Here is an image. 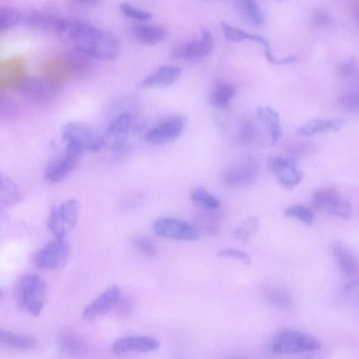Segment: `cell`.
Here are the masks:
<instances>
[{
	"mask_svg": "<svg viewBox=\"0 0 359 359\" xmlns=\"http://www.w3.org/2000/svg\"><path fill=\"white\" fill-rule=\"evenodd\" d=\"M14 296L18 306L30 314H40L48 298V286L40 276L33 273L23 275L17 281Z\"/></svg>",
	"mask_w": 359,
	"mask_h": 359,
	"instance_id": "1",
	"label": "cell"
},
{
	"mask_svg": "<svg viewBox=\"0 0 359 359\" xmlns=\"http://www.w3.org/2000/svg\"><path fill=\"white\" fill-rule=\"evenodd\" d=\"M62 132L65 149L79 155L86 150L97 152L106 144L102 135L81 122L72 121L67 123Z\"/></svg>",
	"mask_w": 359,
	"mask_h": 359,
	"instance_id": "2",
	"label": "cell"
},
{
	"mask_svg": "<svg viewBox=\"0 0 359 359\" xmlns=\"http://www.w3.org/2000/svg\"><path fill=\"white\" fill-rule=\"evenodd\" d=\"M73 48L83 52L91 58L111 60L120 52V42L112 33L95 27L81 45Z\"/></svg>",
	"mask_w": 359,
	"mask_h": 359,
	"instance_id": "3",
	"label": "cell"
},
{
	"mask_svg": "<svg viewBox=\"0 0 359 359\" xmlns=\"http://www.w3.org/2000/svg\"><path fill=\"white\" fill-rule=\"evenodd\" d=\"M79 215V203L72 198L60 206H53L50 212L48 226L56 239H65L76 226Z\"/></svg>",
	"mask_w": 359,
	"mask_h": 359,
	"instance_id": "4",
	"label": "cell"
},
{
	"mask_svg": "<svg viewBox=\"0 0 359 359\" xmlns=\"http://www.w3.org/2000/svg\"><path fill=\"white\" fill-rule=\"evenodd\" d=\"M320 344L318 339L299 331L285 329L274 337L271 348L282 354L311 352L318 350Z\"/></svg>",
	"mask_w": 359,
	"mask_h": 359,
	"instance_id": "5",
	"label": "cell"
},
{
	"mask_svg": "<svg viewBox=\"0 0 359 359\" xmlns=\"http://www.w3.org/2000/svg\"><path fill=\"white\" fill-rule=\"evenodd\" d=\"M27 99L37 103H48L54 100L60 93L58 82L46 75L25 76L18 87Z\"/></svg>",
	"mask_w": 359,
	"mask_h": 359,
	"instance_id": "6",
	"label": "cell"
},
{
	"mask_svg": "<svg viewBox=\"0 0 359 359\" xmlns=\"http://www.w3.org/2000/svg\"><path fill=\"white\" fill-rule=\"evenodd\" d=\"M69 252V245L65 239L55 238L36 252L33 263L40 269H58L66 264Z\"/></svg>",
	"mask_w": 359,
	"mask_h": 359,
	"instance_id": "7",
	"label": "cell"
},
{
	"mask_svg": "<svg viewBox=\"0 0 359 359\" xmlns=\"http://www.w3.org/2000/svg\"><path fill=\"white\" fill-rule=\"evenodd\" d=\"M152 229L157 236L174 241H196L198 230L189 222L172 217H161L155 220Z\"/></svg>",
	"mask_w": 359,
	"mask_h": 359,
	"instance_id": "8",
	"label": "cell"
},
{
	"mask_svg": "<svg viewBox=\"0 0 359 359\" xmlns=\"http://www.w3.org/2000/svg\"><path fill=\"white\" fill-rule=\"evenodd\" d=\"M214 39L211 32L207 28L201 29V36L192 39L177 47L173 55L187 61H198L207 57L212 50Z\"/></svg>",
	"mask_w": 359,
	"mask_h": 359,
	"instance_id": "9",
	"label": "cell"
},
{
	"mask_svg": "<svg viewBox=\"0 0 359 359\" xmlns=\"http://www.w3.org/2000/svg\"><path fill=\"white\" fill-rule=\"evenodd\" d=\"M268 167L285 189L294 188L303 179V173L297 169V161L294 159L280 156L271 157L268 159Z\"/></svg>",
	"mask_w": 359,
	"mask_h": 359,
	"instance_id": "10",
	"label": "cell"
},
{
	"mask_svg": "<svg viewBox=\"0 0 359 359\" xmlns=\"http://www.w3.org/2000/svg\"><path fill=\"white\" fill-rule=\"evenodd\" d=\"M257 172V161L253 158H245L229 167L224 172L223 179L230 186L246 187L255 182Z\"/></svg>",
	"mask_w": 359,
	"mask_h": 359,
	"instance_id": "11",
	"label": "cell"
},
{
	"mask_svg": "<svg viewBox=\"0 0 359 359\" xmlns=\"http://www.w3.org/2000/svg\"><path fill=\"white\" fill-rule=\"evenodd\" d=\"M159 341L149 336L132 335L120 338L112 345L115 355H124L132 352H151L159 348Z\"/></svg>",
	"mask_w": 359,
	"mask_h": 359,
	"instance_id": "12",
	"label": "cell"
},
{
	"mask_svg": "<svg viewBox=\"0 0 359 359\" xmlns=\"http://www.w3.org/2000/svg\"><path fill=\"white\" fill-rule=\"evenodd\" d=\"M121 290L116 285L109 286L83 310L82 316L90 320L107 313L114 308L121 299Z\"/></svg>",
	"mask_w": 359,
	"mask_h": 359,
	"instance_id": "13",
	"label": "cell"
},
{
	"mask_svg": "<svg viewBox=\"0 0 359 359\" xmlns=\"http://www.w3.org/2000/svg\"><path fill=\"white\" fill-rule=\"evenodd\" d=\"M80 156L65 151L46 167L44 177L47 182L56 183L67 177L78 165Z\"/></svg>",
	"mask_w": 359,
	"mask_h": 359,
	"instance_id": "14",
	"label": "cell"
},
{
	"mask_svg": "<svg viewBox=\"0 0 359 359\" xmlns=\"http://www.w3.org/2000/svg\"><path fill=\"white\" fill-rule=\"evenodd\" d=\"M25 76V65L21 57L0 61V88H18Z\"/></svg>",
	"mask_w": 359,
	"mask_h": 359,
	"instance_id": "15",
	"label": "cell"
},
{
	"mask_svg": "<svg viewBox=\"0 0 359 359\" xmlns=\"http://www.w3.org/2000/svg\"><path fill=\"white\" fill-rule=\"evenodd\" d=\"M220 25L223 34L227 39L235 41L252 40L259 42L263 46L265 56L269 62L274 65H285L284 58L278 59L273 56L269 41L262 36L249 33L224 21H222Z\"/></svg>",
	"mask_w": 359,
	"mask_h": 359,
	"instance_id": "16",
	"label": "cell"
},
{
	"mask_svg": "<svg viewBox=\"0 0 359 359\" xmlns=\"http://www.w3.org/2000/svg\"><path fill=\"white\" fill-rule=\"evenodd\" d=\"M132 123V116L128 112L119 114L108 126L105 136V144L109 143L114 151L120 150L127 139Z\"/></svg>",
	"mask_w": 359,
	"mask_h": 359,
	"instance_id": "17",
	"label": "cell"
},
{
	"mask_svg": "<svg viewBox=\"0 0 359 359\" xmlns=\"http://www.w3.org/2000/svg\"><path fill=\"white\" fill-rule=\"evenodd\" d=\"M184 123L181 119L172 118L163 122L151 129L147 134V141L160 145L177 139L182 134Z\"/></svg>",
	"mask_w": 359,
	"mask_h": 359,
	"instance_id": "18",
	"label": "cell"
},
{
	"mask_svg": "<svg viewBox=\"0 0 359 359\" xmlns=\"http://www.w3.org/2000/svg\"><path fill=\"white\" fill-rule=\"evenodd\" d=\"M182 69L176 65H163L147 76L139 84L141 88H165L172 85L180 78Z\"/></svg>",
	"mask_w": 359,
	"mask_h": 359,
	"instance_id": "19",
	"label": "cell"
},
{
	"mask_svg": "<svg viewBox=\"0 0 359 359\" xmlns=\"http://www.w3.org/2000/svg\"><path fill=\"white\" fill-rule=\"evenodd\" d=\"M58 344L65 354L76 359L83 358L89 349L85 337L73 330H65L61 332L58 337Z\"/></svg>",
	"mask_w": 359,
	"mask_h": 359,
	"instance_id": "20",
	"label": "cell"
},
{
	"mask_svg": "<svg viewBox=\"0 0 359 359\" xmlns=\"http://www.w3.org/2000/svg\"><path fill=\"white\" fill-rule=\"evenodd\" d=\"M332 252L342 274L351 280H357L358 264L355 255L341 243L334 245Z\"/></svg>",
	"mask_w": 359,
	"mask_h": 359,
	"instance_id": "21",
	"label": "cell"
},
{
	"mask_svg": "<svg viewBox=\"0 0 359 359\" xmlns=\"http://www.w3.org/2000/svg\"><path fill=\"white\" fill-rule=\"evenodd\" d=\"M133 36L139 42L154 45L164 41L167 36V30L162 25L151 24H137L132 27Z\"/></svg>",
	"mask_w": 359,
	"mask_h": 359,
	"instance_id": "22",
	"label": "cell"
},
{
	"mask_svg": "<svg viewBox=\"0 0 359 359\" xmlns=\"http://www.w3.org/2000/svg\"><path fill=\"white\" fill-rule=\"evenodd\" d=\"M344 118H314L304 123L298 130L302 136H311L318 133L336 131L344 126Z\"/></svg>",
	"mask_w": 359,
	"mask_h": 359,
	"instance_id": "23",
	"label": "cell"
},
{
	"mask_svg": "<svg viewBox=\"0 0 359 359\" xmlns=\"http://www.w3.org/2000/svg\"><path fill=\"white\" fill-rule=\"evenodd\" d=\"M256 114L259 122L266 128L272 144L278 142L281 134L278 114L269 106H258Z\"/></svg>",
	"mask_w": 359,
	"mask_h": 359,
	"instance_id": "24",
	"label": "cell"
},
{
	"mask_svg": "<svg viewBox=\"0 0 359 359\" xmlns=\"http://www.w3.org/2000/svg\"><path fill=\"white\" fill-rule=\"evenodd\" d=\"M91 57L83 52L72 48L65 55L67 67L76 76H88L92 69Z\"/></svg>",
	"mask_w": 359,
	"mask_h": 359,
	"instance_id": "25",
	"label": "cell"
},
{
	"mask_svg": "<svg viewBox=\"0 0 359 359\" xmlns=\"http://www.w3.org/2000/svg\"><path fill=\"white\" fill-rule=\"evenodd\" d=\"M20 199V191L17 184L0 172V208L13 206Z\"/></svg>",
	"mask_w": 359,
	"mask_h": 359,
	"instance_id": "26",
	"label": "cell"
},
{
	"mask_svg": "<svg viewBox=\"0 0 359 359\" xmlns=\"http://www.w3.org/2000/svg\"><path fill=\"white\" fill-rule=\"evenodd\" d=\"M235 94L234 86L228 82L219 81L214 86L210 95L212 105L219 109L227 107Z\"/></svg>",
	"mask_w": 359,
	"mask_h": 359,
	"instance_id": "27",
	"label": "cell"
},
{
	"mask_svg": "<svg viewBox=\"0 0 359 359\" xmlns=\"http://www.w3.org/2000/svg\"><path fill=\"white\" fill-rule=\"evenodd\" d=\"M60 17L42 11H32L25 17V22L30 27L55 32Z\"/></svg>",
	"mask_w": 359,
	"mask_h": 359,
	"instance_id": "28",
	"label": "cell"
},
{
	"mask_svg": "<svg viewBox=\"0 0 359 359\" xmlns=\"http://www.w3.org/2000/svg\"><path fill=\"white\" fill-rule=\"evenodd\" d=\"M0 344L20 350H29L35 348L37 342L32 337L0 328Z\"/></svg>",
	"mask_w": 359,
	"mask_h": 359,
	"instance_id": "29",
	"label": "cell"
},
{
	"mask_svg": "<svg viewBox=\"0 0 359 359\" xmlns=\"http://www.w3.org/2000/svg\"><path fill=\"white\" fill-rule=\"evenodd\" d=\"M235 6L242 16L255 25H261L264 22V13L254 0H239L235 1Z\"/></svg>",
	"mask_w": 359,
	"mask_h": 359,
	"instance_id": "30",
	"label": "cell"
},
{
	"mask_svg": "<svg viewBox=\"0 0 359 359\" xmlns=\"http://www.w3.org/2000/svg\"><path fill=\"white\" fill-rule=\"evenodd\" d=\"M191 198L194 204L205 210H215L220 205L219 201L202 187L192 190Z\"/></svg>",
	"mask_w": 359,
	"mask_h": 359,
	"instance_id": "31",
	"label": "cell"
},
{
	"mask_svg": "<svg viewBox=\"0 0 359 359\" xmlns=\"http://www.w3.org/2000/svg\"><path fill=\"white\" fill-rule=\"evenodd\" d=\"M341 196L333 188H325L316 191L311 197L312 208L316 210L330 208Z\"/></svg>",
	"mask_w": 359,
	"mask_h": 359,
	"instance_id": "32",
	"label": "cell"
},
{
	"mask_svg": "<svg viewBox=\"0 0 359 359\" xmlns=\"http://www.w3.org/2000/svg\"><path fill=\"white\" fill-rule=\"evenodd\" d=\"M338 104L344 110L357 112L359 107L358 85H352L343 90L339 95Z\"/></svg>",
	"mask_w": 359,
	"mask_h": 359,
	"instance_id": "33",
	"label": "cell"
},
{
	"mask_svg": "<svg viewBox=\"0 0 359 359\" xmlns=\"http://www.w3.org/2000/svg\"><path fill=\"white\" fill-rule=\"evenodd\" d=\"M259 226V219L258 217H250L233 229L232 232L233 237L236 240L248 241L249 238L257 231Z\"/></svg>",
	"mask_w": 359,
	"mask_h": 359,
	"instance_id": "34",
	"label": "cell"
},
{
	"mask_svg": "<svg viewBox=\"0 0 359 359\" xmlns=\"http://www.w3.org/2000/svg\"><path fill=\"white\" fill-rule=\"evenodd\" d=\"M22 18V13L16 8H0V32L17 25Z\"/></svg>",
	"mask_w": 359,
	"mask_h": 359,
	"instance_id": "35",
	"label": "cell"
},
{
	"mask_svg": "<svg viewBox=\"0 0 359 359\" xmlns=\"http://www.w3.org/2000/svg\"><path fill=\"white\" fill-rule=\"evenodd\" d=\"M339 75L352 84H358V65L354 57L341 62L337 67Z\"/></svg>",
	"mask_w": 359,
	"mask_h": 359,
	"instance_id": "36",
	"label": "cell"
},
{
	"mask_svg": "<svg viewBox=\"0 0 359 359\" xmlns=\"http://www.w3.org/2000/svg\"><path fill=\"white\" fill-rule=\"evenodd\" d=\"M133 245L142 255L150 259H154L158 255V249L154 243L145 236H136L131 240Z\"/></svg>",
	"mask_w": 359,
	"mask_h": 359,
	"instance_id": "37",
	"label": "cell"
},
{
	"mask_svg": "<svg viewBox=\"0 0 359 359\" xmlns=\"http://www.w3.org/2000/svg\"><path fill=\"white\" fill-rule=\"evenodd\" d=\"M284 215L299 219L302 222L309 226L313 222L314 215L308 208L302 205H294L284 210Z\"/></svg>",
	"mask_w": 359,
	"mask_h": 359,
	"instance_id": "38",
	"label": "cell"
},
{
	"mask_svg": "<svg viewBox=\"0 0 359 359\" xmlns=\"http://www.w3.org/2000/svg\"><path fill=\"white\" fill-rule=\"evenodd\" d=\"M19 108L8 96L0 93V120H10L18 116Z\"/></svg>",
	"mask_w": 359,
	"mask_h": 359,
	"instance_id": "39",
	"label": "cell"
},
{
	"mask_svg": "<svg viewBox=\"0 0 359 359\" xmlns=\"http://www.w3.org/2000/svg\"><path fill=\"white\" fill-rule=\"evenodd\" d=\"M327 212L332 215L340 217L343 219H348L351 216L352 207L350 201L340 196L330 208Z\"/></svg>",
	"mask_w": 359,
	"mask_h": 359,
	"instance_id": "40",
	"label": "cell"
},
{
	"mask_svg": "<svg viewBox=\"0 0 359 359\" xmlns=\"http://www.w3.org/2000/svg\"><path fill=\"white\" fill-rule=\"evenodd\" d=\"M255 126L249 120H243L238 128V137L243 144H250L256 137Z\"/></svg>",
	"mask_w": 359,
	"mask_h": 359,
	"instance_id": "41",
	"label": "cell"
},
{
	"mask_svg": "<svg viewBox=\"0 0 359 359\" xmlns=\"http://www.w3.org/2000/svg\"><path fill=\"white\" fill-rule=\"evenodd\" d=\"M120 10L126 16L140 21L150 20L152 17L151 13L135 7L129 3L123 2L120 4Z\"/></svg>",
	"mask_w": 359,
	"mask_h": 359,
	"instance_id": "42",
	"label": "cell"
},
{
	"mask_svg": "<svg viewBox=\"0 0 359 359\" xmlns=\"http://www.w3.org/2000/svg\"><path fill=\"white\" fill-rule=\"evenodd\" d=\"M266 295L273 304L280 306H287L290 304V299L285 291L279 287H269L267 289Z\"/></svg>",
	"mask_w": 359,
	"mask_h": 359,
	"instance_id": "43",
	"label": "cell"
},
{
	"mask_svg": "<svg viewBox=\"0 0 359 359\" xmlns=\"http://www.w3.org/2000/svg\"><path fill=\"white\" fill-rule=\"evenodd\" d=\"M217 255L220 257H226L238 259L242 262L245 265H250L252 262L251 257L249 256L248 254L236 249H223L219 250Z\"/></svg>",
	"mask_w": 359,
	"mask_h": 359,
	"instance_id": "44",
	"label": "cell"
},
{
	"mask_svg": "<svg viewBox=\"0 0 359 359\" xmlns=\"http://www.w3.org/2000/svg\"><path fill=\"white\" fill-rule=\"evenodd\" d=\"M312 22L316 27L326 26L330 22V16L324 10L319 9L314 12Z\"/></svg>",
	"mask_w": 359,
	"mask_h": 359,
	"instance_id": "45",
	"label": "cell"
},
{
	"mask_svg": "<svg viewBox=\"0 0 359 359\" xmlns=\"http://www.w3.org/2000/svg\"><path fill=\"white\" fill-rule=\"evenodd\" d=\"M223 359H247V358H243V357L236 356V357L226 358H223Z\"/></svg>",
	"mask_w": 359,
	"mask_h": 359,
	"instance_id": "46",
	"label": "cell"
},
{
	"mask_svg": "<svg viewBox=\"0 0 359 359\" xmlns=\"http://www.w3.org/2000/svg\"><path fill=\"white\" fill-rule=\"evenodd\" d=\"M3 297V292L1 290V289L0 288V297Z\"/></svg>",
	"mask_w": 359,
	"mask_h": 359,
	"instance_id": "47",
	"label": "cell"
}]
</instances>
